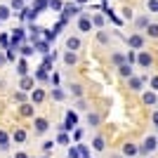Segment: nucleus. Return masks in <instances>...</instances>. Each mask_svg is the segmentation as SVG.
Here are the masks:
<instances>
[{
    "label": "nucleus",
    "instance_id": "22",
    "mask_svg": "<svg viewBox=\"0 0 158 158\" xmlns=\"http://www.w3.org/2000/svg\"><path fill=\"white\" fill-rule=\"evenodd\" d=\"M92 146H94V151H104V149H106V142H104V137H94Z\"/></svg>",
    "mask_w": 158,
    "mask_h": 158
},
{
    "label": "nucleus",
    "instance_id": "35",
    "mask_svg": "<svg viewBox=\"0 0 158 158\" xmlns=\"http://www.w3.org/2000/svg\"><path fill=\"white\" fill-rule=\"evenodd\" d=\"M130 90H142V80L139 78H130Z\"/></svg>",
    "mask_w": 158,
    "mask_h": 158
},
{
    "label": "nucleus",
    "instance_id": "1",
    "mask_svg": "<svg viewBox=\"0 0 158 158\" xmlns=\"http://www.w3.org/2000/svg\"><path fill=\"white\" fill-rule=\"evenodd\" d=\"M26 43V28L19 26V28H14L12 33H10V47H14V50H19L21 45Z\"/></svg>",
    "mask_w": 158,
    "mask_h": 158
},
{
    "label": "nucleus",
    "instance_id": "12",
    "mask_svg": "<svg viewBox=\"0 0 158 158\" xmlns=\"http://www.w3.org/2000/svg\"><path fill=\"white\" fill-rule=\"evenodd\" d=\"M10 135H7L5 130H0V151H10Z\"/></svg>",
    "mask_w": 158,
    "mask_h": 158
},
{
    "label": "nucleus",
    "instance_id": "42",
    "mask_svg": "<svg viewBox=\"0 0 158 158\" xmlns=\"http://www.w3.org/2000/svg\"><path fill=\"white\" fill-rule=\"evenodd\" d=\"M7 64V57H5V50H0V66Z\"/></svg>",
    "mask_w": 158,
    "mask_h": 158
},
{
    "label": "nucleus",
    "instance_id": "10",
    "mask_svg": "<svg viewBox=\"0 0 158 158\" xmlns=\"http://www.w3.org/2000/svg\"><path fill=\"white\" fill-rule=\"evenodd\" d=\"M17 73H19V78H24V76H28V64L24 57H19L17 59Z\"/></svg>",
    "mask_w": 158,
    "mask_h": 158
},
{
    "label": "nucleus",
    "instance_id": "37",
    "mask_svg": "<svg viewBox=\"0 0 158 158\" xmlns=\"http://www.w3.org/2000/svg\"><path fill=\"white\" fill-rule=\"evenodd\" d=\"M71 94H76V97H80V94H83V87H80L78 83H76V85H71Z\"/></svg>",
    "mask_w": 158,
    "mask_h": 158
},
{
    "label": "nucleus",
    "instance_id": "3",
    "mask_svg": "<svg viewBox=\"0 0 158 158\" xmlns=\"http://www.w3.org/2000/svg\"><path fill=\"white\" fill-rule=\"evenodd\" d=\"M78 14H80V7L76 5V2H66V5L61 7V19H66V21L71 19V17H78Z\"/></svg>",
    "mask_w": 158,
    "mask_h": 158
},
{
    "label": "nucleus",
    "instance_id": "51",
    "mask_svg": "<svg viewBox=\"0 0 158 158\" xmlns=\"http://www.w3.org/2000/svg\"><path fill=\"white\" fill-rule=\"evenodd\" d=\"M24 2H28V0H24Z\"/></svg>",
    "mask_w": 158,
    "mask_h": 158
},
{
    "label": "nucleus",
    "instance_id": "36",
    "mask_svg": "<svg viewBox=\"0 0 158 158\" xmlns=\"http://www.w3.org/2000/svg\"><path fill=\"white\" fill-rule=\"evenodd\" d=\"M120 76H130V78H132V69H130V64H123V66H120Z\"/></svg>",
    "mask_w": 158,
    "mask_h": 158
},
{
    "label": "nucleus",
    "instance_id": "27",
    "mask_svg": "<svg viewBox=\"0 0 158 158\" xmlns=\"http://www.w3.org/2000/svg\"><path fill=\"white\" fill-rule=\"evenodd\" d=\"M0 47H2V50L10 47V33H0Z\"/></svg>",
    "mask_w": 158,
    "mask_h": 158
},
{
    "label": "nucleus",
    "instance_id": "49",
    "mask_svg": "<svg viewBox=\"0 0 158 158\" xmlns=\"http://www.w3.org/2000/svg\"><path fill=\"white\" fill-rule=\"evenodd\" d=\"M113 158H120V156H113Z\"/></svg>",
    "mask_w": 158,
    "mask_h": 158
},
{
    "label": "nucleus",
    "instance_id": "33",
    "mask_svg": "<svg viewBox=\"0 0 158 158\" xmlns=\"http://www.w3.org/2000/svg\"><path fill=\"white\" fill-rule=\"evenodd\" d=\"M111 59H113V64H118V66H123V64H127V61H125V57H123V54H118V52L113 54Z\"/></svg>",
    "mask_w": 158,
    "mask_h": 158
},
{
    "label": "nucleus",
    "instance_id": "6",
    "mask_svg": "<svg viewBox=\"0 0 158 158\" xmlns=\"http://www.w3.org/2000/svg\"><path fill=\"white\" fill-rule=\"evenodd\" d=\"M33 113H35V106H33L31 102L19 104V116H21V118H33Z\"/></svg>",
    "mask_w": 158,
    "mask_h": 158
},
{
    "label": "nucleus",
    "instance_id": "39",
    "mask_svg": "<svg viewBox=\"0 0 158 158\" xmlns=\"http://www.w3.org/2000/svg\"><path fill=\"white\" fill-rule=\"evenodd\" d=\"M97 40H99V43H106V40H109V35H106L104 31H99V33H97Z\"/></svg>",
    "mask_w": 158,
    "mask_h": 158
},
{
    "label": "nucleus",
    "instance_id": "2",
    "mask_svg": "<svg viewBox=\"0 0 158 158\" xmlns=\"http://www.w3.org/2000/svg\"><path fill=\"white\" fill-rule=\"evenodd\" d=\"M50 130V120L38 116V118H33V132H35V137H43L45 132Z\"/></svg>",
    "mask_w": 158,
    "mask_h": 158
},
{
    "label": "nucleus",
    "instance_id": "50",
    "mask_svg": "<svg viewBox=\"0 0 158 158\" xmlns=\"http://www.w3.org/2000/svg\"><path fill=\"white\" fill-rule=\"evenodd\" d=\"M43 158H50V156H43Z\"/></svg>",
    "mask_w": 158,
    "mask_h": 158
},
{
    "label": "nucleus",
    "instance_id": "44",
    "mask_svg": "<svg viewBox=\"0 0 158 158\" xmlns=\"http://www.w3.org/2000/svg\"><path fill=\"white\" fill-rule=\"evenodd\" d=\"M76 109H78V111H85L87 106H85V102H76Z\"/></svg>",
    "mask_w": 158,
    "mask_h": 158
},
{
    "label": "nucleus",
    "instance_id": "25",
    "mask_svg": "<svg viewBox=\"0 0 158 158\" xmlns=\"http://www.w3.org/2000/svg\"><path fill=\"white\" fill-rule=\"evenodd\" d=\"M137 61H139V66H151V57H149V54L146 52H142L137 57Z\"/></svg>",
    "mask_w": 158,
    "mask_h": 158
},
{
    "label": "nucleus",
    "instance_id": "34",
    "mask_svg": "<svg viewBox=\"0 0 158 158\" xmlns=\"http://www.w3.org/2000/svg\"><path fill=\"white\" fill-rule=\"evenodd\" d=\"M50 7H52L54 12H61V7H64V2H61V0H50Z\"/></svg>",
    "mask_w": 158,
    "mask_h": 158
},
{
    "label": "nucleus",
    "instance_id": "32",
    "mask_svg": "<svg viewBox=\"0 0 158 158\" xmlns=\"http://www.w3.org/2000/svg\"><path fill=\"white\" fill-rule=\"evenodd\" d=\"M5 57H7V61H17V52H14V47H7Z\"/></svg>",
    "mask_w": 158,
    "mask_h": 158
},
{
    "label": "nucleus",
    "instance_id": "30",
    "mask_svg": "<svg viewBox=\"0 0 158 158\" xmlns=\"http://www.w3.org/2000/svg\"><path fill=\"white\" fill-rule=\"evenodd\" d=\"M50 85H52V87H59V73H57V71L50 73Z\"/></svg>",
    "mask_w": 158,
    "mask_h": 158
},
{
    "label": "nucleus",
    "instance_id": "23",
    "mask_svg": "<svg viewBox=\"0 0 158 158\" xmlns=\"http://www.w3.org/2000/svg\"><path fill=\"white\" fill-rule=\"evenodd\" d=\"M123 153H125V156H137L139 149L135 144H125V146H123Z\"/></svg>",
    "mask_w": 158,
    "mask_h": 158
},
{
    "label": "nucleus",
    "instance_id": "18",
    "mask_svg": "<svg viewBox=\"0 0 158 158\" xmlns=\"http://www.w3.org/2000/svg\"><path fill=\"white\" fill-rule=\"evenodd\" d=\"M12 17V10H10V5H0V21H7Z\"/></svg>",
    "mask_w": 158,
    "mask_h": 158
},
{
    "label": "nucleus",
    "instance_id": "17",
    "mask_svg": "<svg viewBox=\"0 0 158 158\" xmlns=\"http://www.w3.org/2000/svg\"><path fill=\"white\" fill-rule=\"evenodd\" d=\"M33 52H35V50H33V45H28V43H24V45L19 47V54L24 57V59H26V57H31Z\"/></svg>",
    "mask_w": 158,
    "mask_h": 158
},
{
    "label": "nucleus",
    "instance_id": "47",
    "mask_svg": "<svg viewBox=\"0 0 158 158\" xmlns=\"http://www.w3.org/2000/svg\"><path fill=\"white\" fill-rule=\"evenodd\" d=\"M153 123H156V127H158V111L153 113Z\"/></svg>",
    "mask_w": 158,
    "mask_h": 158
},
{
    "label": "nucleus",
    "instance_id": "15",
    "mask_svg": "<svg viewBox=\"0 0 158 158\" xmlns=\"http://www.w3.org/2000/svg\"><path fill=\"white\" fill-rule=\"evenodd\" d=\"M78 47H80V38H76V35H71V38L66 40V50H69V52H76Z\"/></svg>",
    "mask_w": 158,
    "mask_h": 158
},
{
    "label": "nucleus",
    "instance_id": "28",
    "mask_svg": "<svg viewBox=\"0 0 158 158\" xmlns=\"http://www.w3.org/2000/svg\"><path fill=\"white\" fill-rule=\"evenodd\" d=\"M99 120H102V118H99L97 113H87V123H90L92 127H97V125H99Z\"/></svg>",
    "mask_w": 158,
    "mask_h": 158
},
{
    "label": "nucleus",
    "instance_id": "16",
    "mask_svg": "<svg viewBox=\"0 0 158 158\" xmlns=\"http://www.w3.org/2000/svg\"><path fill=\"white\" fill-rule=\"evenodd\" d=\"M33 78H35V83H50V73H47L45 69H38Z\"/></svg>",
    "mask_w": 158,
    "mask_h": 158
},
{
    "label": "nucleus",
    "instance_id": "52",
    "mask_svg": "<svg viewBox=\"0 0 158 158\" xmlns=\"http://www.w3.org/2000/svg\"><path fill=\"white\" fill-rule=\"evenodd\" d=\"M0 24H2V21H0Z\"/></svg>",
    "mask_w": 158,
    "mask_h": 158
},
{
    "label": "nucleus",
    "instance_id": "43",
    "mask_svg": "<svg viewBox=\"0 0 158 158\" xmlns=\"http://www.w3.org/2000/svg\"><path fill=\"white\" fill-rule=\"evenodd\" d=\"M14 158H31V156H28L26 151H17V153H14Z\"/></svg>",
    "mask_w": 158,
    "mask_h": 158
},
{
    "label": "nucleus",
    "instance_id": "31",
    "mask_svg": "<svg viewBox=\"0 0 158 158\" xmlns=\"http://www.w3.org/2000/svg\"><path fill=\"white\" fill-rule=\"evenodd\" d=\"M14 102H19V104H26V92L17 90V92H14Z\"/></svg>",
    "mask_w": 158,
    "mask_h": 158
},
{
    "label": "nucleus",
    "instance_id": "4",
    "mask_svg": "<svg viewBox=\"0 0 158 158\" xmlns=\"http://www.w3.org/2000/svg\"><path fill=\"white\" fill-rule=\"evenodd\" d=\"M19 90L21 92H33V90H35V78H33V76H24V78L19 80Z\"/></svg>",
    "mask_w": 158,
    "mask_h": 158
},
{
    "label": "nucleus",
    "instance_id": "19",
    "mask_svg": "<svg viewBox=\"0 0 158 158\" xmlns=\"http://www.w3.org/2000/svg\"><path fill=\"white\" fill-rule=\"evenodd\" d=\"M127 43H130V47H142L144 45V38H142V35H130V40H127Z\"/></svg>",
    "mask_w": 158,
    "mask_h": 158
},
{
    "label": "nucleus",
    "instance_id": "20",
    "mask_svg": "<svg viewBox=\"0 0 158 158\" xmlns=\"http://www.w3.org/2000/svg\"><path fill=\"white\" fill-rule=\"evenodd\" d=\"M45 7H50V0H35V2H33V10H35L38 14L43 12Z\"/></svg>",
    "mask_w": 158,
    "mask_h": 158
},
{
    "label": "nucleus",
    "instance_id": "13",
    "mask_svg": "<svg viewBox=\"0 0 158 158\" xmlns=\"http://www.w3.org/2000/svg\"><path fill=\"white\" fill-rule=\"evenodd\" d=\"M50 99H54V102H64L66 92L61 90V87H52V90H50Z\"/></svg>",
    "mask_w": 158,
    "mask_h": 158
},
{
    "label": "nucleus",
    "instance_id": "7",
    "mask_svg": "<svg viewBox=\"0 0 158 158\" xmlns=\"http://www.w3.org/2000/svg\"><path fill=\"white\" fill-rule=\"evenodd\" d=\"M10 139H12L14 144H24V142H26V130H24V127H14V132L10 135Z\"/></svg>",
    "mask_w": 158,
    "mask_h": 158
},
{
    "label": "nucleus",
    "instance_id": "9",
    "mask_svg": "<svg viewBox=\"0 0 158 158\" xmlns=\"http://www.w3.org/2000/svg\"><path fill=\"white\" fill-rule=\"evenodd\" d=\"M156 146H158V139H156V137H149V139H144V144H142V149H139V151H142V153H151Z\"/></svg>",
    "mask_w": 158,
    "mask_h": 158
},
{
    "label": "nucleus",
    "instance_id": "26",
    "mask_svg": "<svg viewBox=\"0 0 158 158\" xmlns=\"http://www.w3.org/2000/svg\"><path fill=\"white\" fill-rule=\"evenodd\" d=\"M69 142H71V137H69V132H59V135H57V144H69Z\"/></svg>",
    "mask_w": 158,
    "mask_h": 158
},
{
    "label": "nucleus",
    "instance_id": "48",
    "mask_svg": "<svg viewBox=\"0 0 158 158\" xmlns=\"http://www.w3.org/2000/svg\"><path fill=\"white\" fill-rule=\"evenodd\" d=\"M85 2H87V0H76V5H78V7H80V5H85Z\"/></svg>",
    "mask_w": 158,
    "mask_h": 158
},
{
    "label": "nucleus",
    "instance_id": "29",
    "mask_svg": "<svg viewBox=\"0 0 158 158\" xmlns=\"http://www.w3.org/2000/svg\"><path fill=\"white\" fill-rule=\"evenodd\" d=\"M90 19H92V26H104V17L102 14H92Z\"/></svg>",
    "mask_w": 158,
    "mask_h": 158
},
{
    "label": "nucleus",
    "instance_id": "21",
    "mask_svg": "<svg viewBox=\"0 0 158 158\" xmlns=\"http://www.w3.org/2000/svg\"><path fill=\"white\" fill-rule=\"evenodd\" d=\"M54 144H57L54 139H47V142H43V153H45V156H50V153H52V149H54Z\"/></svg>",
    "mask_w": 158,
    "mask_h": 158
},
{
    "label": "nucleus",
    "instance_id": "8",
    "mask_svg": "<svg viewBox=\"0 0 158 158\" xmlns=\"http://www.w3.org/2000/svg\"><path fill=\"white\" fill-rule=\"evenodd\" d=\"M78 28H80L83 33H87L90 28H92V19H90V17H87L85 12L80 14V19H78Z\"/></svg>",
    "mask_w": 158,
    "mask_h": 158
},
{
    "label": "nucleus",
    "instance_id": "5",
    "mask_svg": "<svg viewBox=\"0 0 158 158\" xmlns=\"http://www.w3.org/2000/svg\"><path fill=\"white\" fill-rule=\"evenodd\" d=\"M45 99H47V92L43 90V87H35V90L31 92V104H33V106H40Z\"/></svg>",
    "mask_w": 158,
    "mask_h": 158
},
{
    "label": "nucleus",
    "instance_id": "46",
    "mask_svg": "<svg viewBox=\"0 0 158 158\" xmlns=\"http://www.w3.org/2000/svg\"><path fill=\"white\" fill-rule=\"evenodd\" d=\"M151 85H153V90H158V78H153V80H151Z\"/></svg>",
    "mask_w": 158,
    "mask_h": 158
},
{
    "label": "nucleus",
    "instance_id": "40",
    "mask_svg": "<svg viewBox=\"0 0 158 158\" xmlns=\"http://www.w3.org/2000/svg\"><path fill=\"white\" fill-rule=\"evenodd\" d=\"M149 35H153V38L158 35V26H156V24H151V26H149Z\"/></svg>",
    "mask_w": 158,
    "mask_h": 158
},
{
    "label": "nucleus",
    "instance_id": "14",
    "mask_svg": "<svg viewBox=\"0 0 158 158\" xmlns=\"http://www.w3.org/2000/svg\"><path fill=\"white\" fill-rule=\"evenodd\" d=\"M10 10H12V12H24V10H26V2H24V0H10Z\"/></svg>",
    "mask_w": 158,
    "mask_h": 158
},
{
    "label": "nucleus",
    "instance_id": "24",
    "mask_svg": "<svg viewBox=\"0 0 158 158\" xmlns=\"http://www.w3.org/2000/svg\"><path fill=\"white\" fill-rule=\"evenodd\" d=\"M76 61H78V57H76V52H66V54H64V64H66V66H73V64H76Z\"/></svg>",
    "mask_w": 158,
    "mask_h": 158
},
{
    "label": "nucleus",
    "instance_id": "45",
    "mask_svg": "<svg viewBox=\"0 0 158 158\" xmlns=\"http://www.w3.org/2000/svg\"><path fill=\"white\" fill-rule=\"evenodd\" d=\"M149 7H151L153 12H156V10H158V2H156V0H149Z\"/></svg>",
    "mask_w": 158,
    "mask_h": 158
},
{
    "label": "nucleus",
    "instance_id": "11",
    "mask_svg": "<svg viewBox=\"0 0 158 158\" xmlns=\"http://www.w3.org/2000/svg\"><path fill=\"white\" fill-rule=\"evenodd\" d=\"M33 50L40 54H50V43L47 40H38V43H33Z\"/></svg>",
    "mask_w": 158,
    "mask_h": 158
},
{
    "label": "nucleus",
    "instance_id": "38",
    "mask_svg": "<svg viewBox=\"0 0 158 158\" xmlns=\"http://www.w3.org/2000/svg\"><path fill=\"white\" fill-rule=\"evenodd\" d=\"M144 104H156V94H144Z\"/></svg>",
    "mask_w": 158,
    "mask_h": 158
},
{
    "label": "nucleus",
    "instance_id": "41",
    "mask_svg": "<svg viewBox=\"0 0 158 158\" xmlns=\"http://www.w3.org/2000/svg\"><path fill=\"white\" fill-rule=\"evenodd\" d=\"M80 137H83V130H80V127H76V130H73V139H76V142H78Z\"/></svg>",
    "mask_w": 158,
    "mask_h": 158
}]
</instances>
